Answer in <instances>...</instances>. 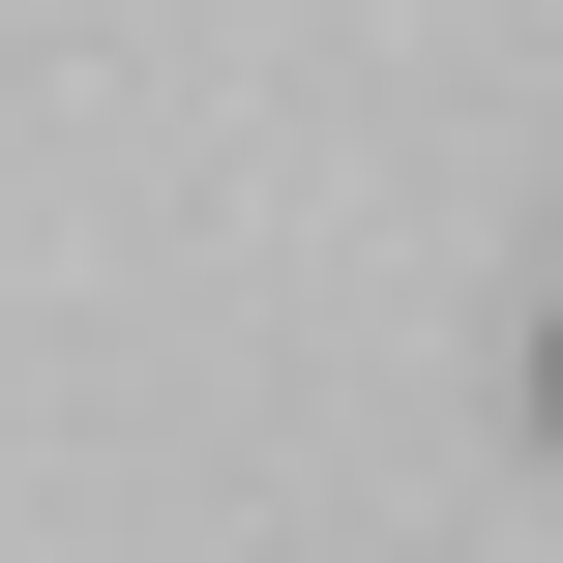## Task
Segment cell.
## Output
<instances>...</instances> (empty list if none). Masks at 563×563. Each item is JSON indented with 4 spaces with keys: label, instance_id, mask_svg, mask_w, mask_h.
I'll return each mask as SVG.
<instances>
[{
    "label": "cell",
    "instance_id": "6da1fadb",
    "mask_svg": "<svg viewBox=\"0 0 563 563\" xmlns=\"http://www.w3.org/2000/svg\"><path fill=\"white\" fill-rule=\"evenodd\" d=\"M534 445H563V327H534Z\"/></svg>",
    "mask_w": 563,
    "mask_h": 563
}]
</instances>
